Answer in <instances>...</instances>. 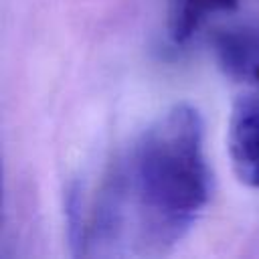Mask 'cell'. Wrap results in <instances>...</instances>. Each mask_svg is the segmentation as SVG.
I'll list each match as a JSON object with an SVG mask.
<instances>
[{
	"mask_svg": "<svg viewBox=\"0 0 259 259\" xmlns=\"http://www.w3.org/2000/svg\"><path fill=\"white\" fill-rule=\"evenodd\" d=\"M208 198L202 117L194 105L174 103L111 164L87 212L83 255H164Z\"/></svg>",
	"mask_w": 259,
	"mask_h": 259,
	"instance_id": "cell-1",
	"label": "cell"
},
{
	"mask_svg": "<svg viewBox=\"0 0 259 259\" xmlns=\"http://www.w3.org/2000/svg\"><path fill=\"white\" fill-rule=\"evenodd\" d=\"M227 148L239 182L259 188V83L241 85L233 99Z\"/></svg>",
	"mask_w": 259,
	"mask_h": 259,
	"instance_id": "cell-2",
	"label": "cell"
},
{
	"mask_svg": "<svg viewBox=\"0 0 259 259\" xmlns=\"http://www.w3.org/2000/svg\"><path fill=\"white\" fill-rule=\"evenodd\" d=\"M212 53L219 69L239 85L259 83V20H239L212 34Z\"/></svg>",
	"mask_w": 259,
	"mask_h": 259,
	"instance_id": "cell-3",
	"label": "cell"
},
{
	"mask_svg": "<svg viewBox=\"0 0 259 259\" xmlns=\"http://www.w3.org/2000/svg\"><path fill=\"white\" fill-rule=\"evenodd\" d=\"M239 0H168L166 30L174 45L188 42L212 16L237 10Z\"/></svg>",
	"mask_w": 259,
	"mask_h": 259,
	"instance_id": "cell-4",
	"label": "cell"
}]
</instances>
